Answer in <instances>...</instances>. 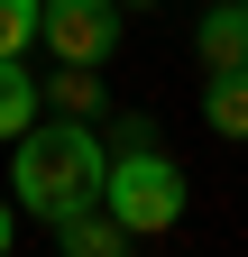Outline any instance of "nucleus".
I'll list each match as a JSON object with an SVG mask.
<instances>
[{"label":"nucleus","mask_w":248,"mask_h":257,"mask_svg":"<svg viewBox=\"0 0 248 257\" xmlns=\"http://www.w3.org/2000/svg\"><path fill=\"white\" fill-rule=\"evenodd\" d=\"M101 184H110V156L92 138V119H65V110L37 119L19 138V156H10V202L37 211V220H65L83 202H101Z\"/></svg>","instance_id":"f257e3e1"},{"label":"nucleus","mask_w":248,"mask_h":257,"mask_svg":"<svg viewBox=\"0 0 248 257\" xmlns=\"http://www.w3.org/2000/svg\"><path fill=\"white\" fill-rule=\"evenodd\" d=\"M101 202L129 220L138 239H166L175 220H184V166L147 138V147H119L110 156V184H101Z\"/></svg>","instance_id":"f03ea898"},{"label":"nucleus","mask_w":248,"mask_h":257,"mask_svg":"<svg viewBox=\"0 0 248 257\" xmlns=\"http://www.w3.org/2000/svg\"><path fill=\"white\" fill-rule=\"evenodd\" d=\"M119 0H46L37 46H55V64H110L119 55Z\"/></svg>","instance_id":"7ed1b4c3"},{"label":"nucleus","mask_w":248,"mask_h":257,"mask_svg":"<svg viewBox=\"0 0 248 257\" xmlns=\"http://www.w3.org/2000/svg\"><path fill=\"white\" fill-rule=\"evenodd\" d=\"M46 230H55V257H129V248H138V230H129L110 202H83V211H65V220H46Z\"/></svg>","instance_id":"20e7f679"},{"label":"nucleus","mask_w":248,"mask_h":257,"mask_svg":"<svg viewBox=\"0 0 248 257\" xmlns=\"http://www.w3.org/2000/svg\"><path fill=\"white\" fill-rule=\"evenodd\" d=\"M193 55L202 74H230V64H248V0H211L202 28H193Z\"/></svg>","instance_id":"39448f33"},{"label":"nucleus","mask_w":248,"mask_h":257,"mask_svg":"<svg viewBox=\"0 0 248 257\" xmlns=\"http://www.w3.org/2000/svg\"><path fill=\"white\" fill-rule=\"evenodd\" d=\"M37 119H46V83L28 74V55H0V138L19 147Z\"/></svg>","instance_id":"423d86ee"},{"label":"nucleus","mask_w":248,"mask_h":257,"mask_svg":"<svg viewBox=\"0 0 248 257\" xmlns=\"http://www.w3.org/2000/svg\"><path fill=\"white\" fill-rule=\"evenodd\" d=\"M46 110H65V119H110L101 64H55V74H46Z\"/></svg>","instance_id":"0eeeda50"},{"label":"nucleus","mask_w":248,"mask_h":257,"mask_svg":"<svg viewBox=\"0 0 248 257\" xmlns=\"http://www.w3.org/2000/svg\"><path fill=\"white\" fill-rule=\"evenodd\" d=\"M202 128H211V138H248V64H230V74H211L202 83Z\"/></svg>","instance_id":"6e6552de"},{"label":"nucleus","mask_w":248,"mask_h":257,"mask_svg":"<svg viewBox=\"0 0 248 257\" xmlns=\"http://www.w3.org/2000/svg\"><path fill=\"white\" fill-rule=\"evenodd\" d=\"M37 19H46V0H0V55L37 46Z\"/></svg>","instance_id":"1a4fd4ad"},{"label":"nucleus","mask_w":248,"mask_h":257,"mask_svg":"<svg viewBox=\"0 0 248 257\" xmlns=\"http://www.w3.org/2000/svg\"><path fill=\"white\" fill-rule=\"evenodd\" d=\"M0 257H10V202H0Z\"/></svg>","instance_id":"9d476101"},{"label":"nucleus","mask_w":248,"mask_h":257,"mask_svg":"<svg viewBox=\"0 0 248 257\" xmlns=\"http://www.w3.org/2000/svg\"><path fill=\"white\" fill-rule=\"evenodd\" d=\"M119 10H157V0H119Z\"/></svg>","instance_id":"9b49d317"}]
</instances>
